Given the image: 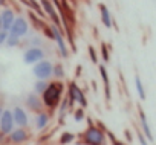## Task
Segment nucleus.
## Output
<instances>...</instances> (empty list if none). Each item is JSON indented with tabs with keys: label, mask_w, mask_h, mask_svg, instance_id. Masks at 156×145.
<instances>
[{
	"label": "nucleus",
	"mask_w": 156,
	"mask_h": 145,
	"mask_svg": "<svg viewBox=\"0 0 156 145\" xmlns=\"http://www.w3.org/2000/svg\"><path fill=\"white\" fill-rule=\"evenodd\" d=\"M89 52H90V57H92V60H94V63H97V57H95V52H94V49H92V47L89 49Z\"/></svg>",
	"instance_id": "cd10ccee"
},
{
	"label": "nucleus",
	"mask_w": 156,
	"mask_h": 145,
	"mask_svg": "<svg viewBox=\"0 0 156 145\" xmlns=\"http://www.w3.org/2000/svg\"><path fill=\"white\" fill-rule=\"evenodd\" d=\"M103 55H104V60L107 61V60H109V55H107V49H106V44H103Z\"/></svg>",
	"instance_id": "bb28decb"
},
{
	"label": "nucleus",
	"mask_w": 156,
	"mask_h": 145,
	"mask_svg": "<svg viewBox=\"0 0 156 145\" xmlns=\"http://www.w3.org/2000/svg\"><path fill=\"white\" fill-rule=\"evenodd\" d=\"M84 142L87 145H106V137L100 128L90 124L89 128L84 131Z\"/></svg>",
	"instance_id": "f03ea898"
},
{
	"label": "nucleus",
	"mask_w": 156,
	"mask_h": 145,
	"mask_svg": "<svg viewBox=\"0 0 156 145\" xmlns=\"http://www.w3.org/2000/svg\"><path fill=\"white\" fill-rule=\"evenodd\" d=\"M12 116H14V122L20 127H26L28 125V115L22 107H16L12 110Z\"/></svg>",
	"instance_id": "1a4fd4ad"
},
{
	"label": "nucleus",
	"mask_w": 156,
	"mask_h": 145,
	"mask_svg": "<svg viewBox=\"0 0 156 145\" xmlns=\"http://www.w3.org/2000/svg\"><path fill=\"white\" fill-rule=\"evenodd\" d=\"M2 113H3V107L0 105V118H2Z\"/></svg>",
	"instance_id": "c756f323"
},
{
	"label": "nucleus",
	"mask_w": 156,
	"mask_h": 145,
	"mask_svg": "<svg viewBox=\"0 0 156 145\" xmlns=\"http://www.w3.org/2000/svg\"><path fill=\"white\" fill-rule=\"evenodd\" d=\"M19 43H20V37H17V35H14V34H8L6 44H8L9 47H12V46H17Z\"/></svg>",
	"instance_id": "aec40b11"
},
{
	"label": "nucleus",
	"mask_w": 156,
	"mask_h": 145,
	"mask_svg": "<svg viewBox=\"0 0 156 145\" xmlns=\"http://www.w3.org/2000/svg\"><path fill=\"white\" fill-rule=\"evenodd\" d=\"M48 124H49V116L46 113H38L37 118H35V128L37 130H43Z\"/></svg>",
	"instance_id": "2eb2a0df"
},
{
	"label": "nucleus",
	"mask_w": 156,
	"mask_h": 145,
	"mask_svg": "<svg viewBox=\"0 0 156 145\" xmlns=\"http://www.w3.org/2000/svg\"><path fill=\"white\" fill-rule=\"evenodd\" d=\"M139 119H141V128H142V133H144V136L147 137V140H153V133H151V130H150L148 121H147V118H145V113H144L142 110L139 112Z\"/></svg>",
	"instance_id": "9b49d317"
},
{
	"label": "nucleus",
	"mask_w": 156,
	"mask_h": 145,
	"mask_svg": "<svg viewBox=\"0 0 156 145\" xmlns=\"http://www.w3.org/2000/svg\"><path fill=\"white\" fill-rule=\"evenodd\" d=\"M0 31H3V25H2V17H0Z\"/></svg>",
	"instance_id": "c85d7f7f"
},
{
	"label": "nucleus",
	"mask_w": 156,
	"mask_h": 145,
	"mask_svg": "<svg viewBox=\"0 0 156 145\" xmlns=\"http://www.w3.org/2000/svg\"><path fill=\"white\" fill-rule=\"evenodd\" d=\"M43 57H44L43 49H40V47H29V49L23 54V61H25L26 64H35V63L41 61Z\"/></svg>",
	"instance_id": "423d86ee"
},
{
	"label": "nucleus",
	"mask_w": 156,
	"mask_h": 145,
	"mask_svg": "<svg viewBox=\"0 0 156 145\" xmlns=\"http://www.w3.org/2000/svg\"><path fill=\"white\" fill-rule=\"evenodd\" d=\"M26 32H28V22L23 17L16 19L12 26H11V29H9V34H14L17 37H23Z\"/></svg>",
	"instance_id": "0eeeda50"
},
{
	"label": "nucleus",
	"mask_w": 156,
	"mask_h": 145,
	"mask_svg": "<svg viewBox=\"0 0 156 145\" xmlns=\"http://www.w3.org/2000/svg\"><path fill=\"white\" fill-rule=\"evenodd\" d=\"M61 90H63V84L60 83H51L48 84L44 93H43V102L48 107H55L60 101L61 96Z\"/></svg>",
	"instance_id": "f257e3e1"
},
{
	"label": "nucleus",
	"mask_w": 156,
	"mask_h": 145,
	"mask_svg": "<svg viewBox=\"0 0 156 145\" xmlns=\"http://www.w3.org/2000/svg\"><path fill=\"white\" fill-rule=\"evenodd\" d=\"M8 31H0V46H2L3 43H6V38H8Z\"/></svg>",
	"instance_id": "5701e85b"
},
{
	"label": "nucleus",
	"mask_w": 156,
	"mask_h": 145,
	"mask_svg": "<svg viewBox=\"0 0 156 145\" xmlns=\"http://www.w3.org/2000/svg\"><path fill=\"white\" fill-rule=\"evenodd\" d=\"M138 140H139V143H141V145H148L147 137L144 136V133H138Z\"/></svg>",
	"instance_id": "b1692460"
},
{
	"label": "nucleus",
	"mask_w": 156,
	"mask_h": 145,
	"mask_svg": "<svg viewBox=\"0 0 156 145\" xmlns=\"http://www.w3.org/2000/svg\"><path fill=\"white\" fill-rule=\"evenodd\" d=\"M26 102H28V107L32 109V110H40V107H41V102H40V98L37 96V93L29 95Z\"/></svg>",
	"instance_id": "dca6fc26"
},
{
	"label": "nucleus",
	"mask_w": 156,
	"mask_h": 145,
	"mask_svg": "<svg viewBox=\"0 0 156 145\" xmlns=\"http://www.w3.org/2000/svg\"><path fill=\"white\" fill-rule=\"evenodd\" d=\"M32 72H34V75H35L38 80H44V81H46V80H48L49 77H52V74H54V66H52L51 61L41 60V61H38V63L34 64Z\"/></svg>",
	"instance_id": "7ed1b4c3"
},
{
	"label": "nucleus",
	"mask_w": 156,
	"mask_h": 145,
	"mask_svg": "<svg viewBox=\"0 0 156 145\" xmlns=\"http://www.w3.org/2000/svg\"><path fill=\"white\" fill-rule=\"evenodd\" d=\"M75 119H76V121H81V119H83V110H81V109H78V110H76V113H75Z\"/></svg>",
	"instance_id": "393cba45"
},
{
	"label": "nucleus",
	"mask_w": 156,
	"mask_h": 145,
	"mask_svg": "<svg viewBox=\"0 0 156 145\" xmlns=\"http://www.w3.org/2000/svg\"><path fill=\"white\" fill-rule=\"evenodd\" d=\"M100 11H101V20H103V25L106 28H112V16L107 9L106 5H100Z\"/></svg>",
	"instance_id": "4468645a"
},
{
	"label": "nucleus",
	"mask_w": 156,
	"mask_h": 145,
	"mask_svg": "<svg viewBox=\"0 0 156 145\" xmlns=\"http://www.w3.org/2000/svg\"><path fill=\"white\" fill-rule=\"evenodd\" d=\"M109 137H110V139L113 140V145H124L122 142H119V140H116V139L113 137V134H112V133H109Z\"/></svg>",
	"instance_id": "a878e982"
},
{
	"label": "nucleus",
	"mask_w": 156,
	"mask_h": 145,
	"mask_svg": "<svg viewBox=\"0 0 156 145\" xmlns=\"http://www.w3.org/2000/svg\"><path fill=\"white\" fill-rule=\"evenodd\" d=\"M48 84L49 83H46L44 80H38L37 83H35V86H34V93H37V95H43L44 93V90H46V87H48Z\"/></svg>",
	"instance_id": "a211bd4d"
},
{
	"label": "nucleus",
	"mask_w": 156,
	"mask_h": 145,
	"mask_svg": "<svg viewBox=\"0 0 156 145\" xmlns=\"http://www.w3.org/2000/svg\"><path fill=\"white\" fill-rule=\"evenodd\" d=\"M100 70H101V77H103V81H104V87H106V96L109 99L110 93H109V78H107V72L104 69V66H100Z\"/></svg>",
	"instance_id": "6ab92c4d"
},
{
	"label": "nucleus",
	"mask_w": 156,
	"mask_h": 145,
	"mask_svg": "<svg viewBox=\"0 0 156 145\" xmlns=\"http://www.w3.org/2000/svg\"><path fill=\"white\" fill-rule=\"evenodd\" d=\"M14 116H12V112L11 110H3L2 113V118H0V131L3 134H9L12 130H14Z\"/></svg>",
	"instance_id": "20e7f679"
},
{
	"label": "nucleus",
	"mask_w": 156,
	"mask_h": 145,
	"mask_svg": "<svg viewBox=\"0 0 156 145\" xmlns=\"http://www.w3.org/2000/svg\"><path fill=\"white\" fill-rule=\"evenodd\" d=\"M3 3H5V0H0V6H2Z\"/></svg>",
	"instance_id": "7c9ffc66"
},
{
	"label": "nucleus",
	"mask_w": 156,
	"mask_h": 145,
	"mask_svg": "<svg viewBox=\"0 0 156 145\" xmlns=\"http://www.w3.org/2000/svg\"><path fill=\"white\" fill-rule=\"evenodd\" d=\"M73 139H75V134H72V133H63L61 137H60V142H61V143H69V142H72Z\"/></svg>",
	"instance_id": "412c9836"
},
{
	"label": "nucleus",
	"mask_w": 156,
	"mask_h": 145,
	"mask_svg": "<svg viewBox=\"0 0 156 145\" xmlns=\"http://www.w3.org/2000/svg\"><path fill=\"white\" fill-rule=\"evenodd\" d=\"M26 137H28V134H26V131H25L23 128L12 130V131H11V134H9V140H11V142H14V143H20V142L26 140Z\"/></svg>",
	"instance_id": "ddd939ff"
},
{
	"label": "nucleus",
	"mask_w": 156,
	"mask_h": 145,
	"mask_svg": "<svg viewBox=\"0 0 156 145\" xmlns=\"http://www.w3.org/2000/svg\"><path fill=\"white\" fill-rule=\"evenodd\" d=\"M52 32H54V38L58 43V47H60L61 55L63 57H67V50H66V46H64V41H63V35H61V32H60V29H58L57 25H52Z\"/></svg>",
	"instance_id": "9d476101"
},
{
	"label": "nucleus",
	"mask_w": 156,
	"mask_h": 145,
	"mask_svg": "<svg viewBox=\"0 0 156 145\" xmlns=\"http://www.w3.org/2000/svg\"><path fill=\"white\" fill-rule=\"evenodd\" d=\"M52 75H55L57 78H63L64 77V69L61 67V64H57L55 67H54V74Z\"/></svg>",
	"instance_id": "4be33fe9"
},
{
	"label": "nucleus",
	"mask_w": 156,
	"mask_h": 145,
	"mask_svg": "<svg viewBox=\"0 0 156 145\" xmlns=\"http://www.w3.org/2000/svg\"><path fill=\"white\" fill-rule=\"evenodd\" d=\"M0 17H2V25H3V31H8L11 29L14 20H16V16H14V11L12 9H5L2 11V14H0Z\"/></svg>",
	"instance_id": "6e6552de"
},
{
	"label": "nucleus",
	"mask_w": 156,
	"mask_h": 145,
	"mask_svg": "<svg viewBox=\"0 0 156 145\" xmlns=\"http://www.w3.org/2000/svg\"><path fill=\"white\" fill-rule=\"evenodd\" d=\"M69 99L72 102H78L81 107H86L87 105V99H86L84 93L81 92V89L78 87L75 83H70L69 84Z\"/></svg>",
	"instance_id": "39448f33"
},
{
	"label": "nucleus",
	"mask_w": 156,
	"mask_h": 145,
	"mask_svg": "<svg viewBox=\"0 0 156 145\" xmlns=\"http://www.w3.org/2000/svg\"><path fill=\"white\" fill-rule=\"evenodd\" d=\"M41 5H43V9L46 11V14L54 20V23L58 26V23H60V20H58V16H57V12H55V9H54V6H52V3L49 2V0H41Z\"/></svg>",
	"instance_id": "f8f14e48"
},
{
	"label": "nucleus",
	"mask_w": 156,
	"mask_h": 145,
	"mask_svg": "<svg viewBox=\"0 0 156 145\" xmlns=\"http://www.w3.org/2000/svg\"><path fill=\"white\" fill-rule=\"evenodd\" d=\"M135 86H136V92H138V95H139L141 101H144V99H145V90H144V84H142V81H141L139 75H136V77H135Z\"/></svg>",
	"instance_id": "f3484780"
}]
</instances>
